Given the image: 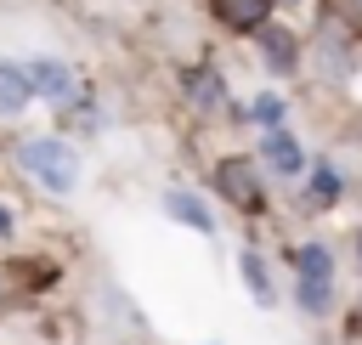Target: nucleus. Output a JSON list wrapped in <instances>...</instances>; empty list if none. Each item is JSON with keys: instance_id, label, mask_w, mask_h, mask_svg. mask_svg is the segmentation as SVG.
<instances>
[{"instance_id": "nucleus-15", "label": "nucleus", "mask_w": 362, "mask_h": 345, "mask_svg": "<svg viewBox=\"0 0 362 345\" xmlns=\"http://www.w3.org/2000/svg\"><path fill=\"white\" fill-rule=\"evenodd\" d=\"M255 119H260V130H272V124H283V96H272V90H260V96H255Z\"/></svg>"}, {"instance_id": "nucleus-14", "label": "nucleus", "mask_w": 362, "mask_h": 345, "mask_svg": "<svg viewBox=\"0 0 362 345\" xmlns=\"http://www.w3.org/2000/svg\"><path fill=\"white\" fill-rule=\"evenodd\" d=\"M328 17H334L351 40H362V0H328Z\"/></svg>"}, {"instance_id": "nucleus-18", "label": "nucleus", "mask_w": 362, "mask_h": 345, "mask_svg": "<svg viewBox=\"0 0 362 345\" xmlns=\"http://www.w3.org/2000/svg\"><path fill=\"white\" fill-rule=\"evenodd\" d=\"M0 294H6V283H0Z\"/></svg>"}, {"instance_id": "nucleus-8", "label": "nucleus", "mask_w": 362, "mask_h": 345, "mask_svg": "<svg viewBox=\"0 0 362 345\" xmlns=\"http://www.w3.org/2000/svg\"><path fill=\"white\" fill-rule=\"evenodd\" d=\"M260 62L272 74H294L300 68V40L288 28H260Z\"/></svg>"}, {"instance_id": "nucleus-11", "label": "nucleus", "mask_w": 362, "mask_h": 345, "mask_svg": "<svg viewBox=\"0 0 362 345\" xmlns=\"http://www.w3.org/2000/svg\"><path fill=\"white\" fill-rule=\"evenodd\" d=\"M294 300L305 317H328L334 311V277H300L294 283Z\"/></svg>"}, {"instance_id": "nucleus-17", "label": "nucleus", "mask_w": 362, "mask_h": 345, "mask_svg": "<svg viewBox=\"0 0 362 345\" xmlns=\"http://www.w3.org/2000/svg\"><path fill=\"white\" fill-rule=\"evenodd\" d=\"M351 249H356V266H362V226H356V238H351Z\"/></svg>"}, {"instance_id": "nucleus-4", "label": "nucleus", "mask_w": 362, "mask_h": 345, "mask_svg": "<svg viewBox=\"0 0 362 345\" xmlns=\"http://www.w3.org/2000/svg\"><path fill=\"white\" fill-rule=\"evenodd\" d=\"M28 79H34V96H45L51 107H68V102H79V79H74V68H68V62H57V57H40V62H28Z\"/></svg>"}, {"instance_id": "nucleus-16", "label": "nucleus", "mask_w": 362, "mask_h": 345, "mask_svg": "<svg viewBox=\"0 0 362 345\" xmlns=\"http://www.w3.org/2000/svg\"><path fill=\"white\" fill-rule=\"evenodd\" d=\"M0 238H11V209L0 204Z\"/></svg>"}, {"instance_id": "nucleus-13", "label": "nucleus", "mask_w": 362, "mask_h": 345, "mask_svg": "<svg viewBox=\"0 0 362 345\" xmlns=\"http://www.w3.org/2000/svg\"><path fill=\"white\" fill-rule=\"evenodd\" d=\"M305 192H311V204H322V209H328V204H339L345 181H339V170H334L328 158H317V170H311V187H305Z\"/></svg>"}, {"instance_id": "nucleus-12", "label": "nucleus", "mask_w": 362, "mask_h": 345, "mask_svg": "<svg viewBox=\"0 0 362 345\" xmlns=\"http://www.w3.org/2000/svg\"><path fill=\"white\" fill-rule=\"evenodd\" d=\"M288 260H294L300 277H334V249H328V243H300Z\"/></svg>"}, {"instance_id": "nucleus-3", "label": "nucleus", "mask_w": 362, "mask_h": 345, "mask_svg": "<svg viewBox=\"0 0 362 345\" xmlns=\"http://www.w3.org/2000/svg\"><path fill=\"white\" fill-rule=\"evenodd\" d=\"M260 158H266V170H272L277 181H294V175H305V153H300V141H294V130H288V124H272V130H260Z\"/></svg>"}, {"instance_id": "nucleus-2", "label": "nucleus", "mask_w": 362, "mask_h": 345, "mask_svg": "<svg viewBox=\"0 0 362 345\" xmlns=\"http://www.w3.org/2000/svg\"><path fill=\"white\" fill-rule=\"evenodd\" d=\"M215 192H221L232 209H243V215H260V209H266V175H260V164L243 158V153H232V158L215 164Z\"/></svg>"}, {"instance_id": "nucleus-1", "label": "nucleus", "mask_w": 362, "mask_h": 345, "mask_svg": "<svg viewBox=\"0 0 362 345\" xmlns=\"http://www.w3.org/2000/svg\"><path fill=\"white\" fill-rule=\"evenodd\" d=\"M17 164H23L28 181H40V187L57 192V198H68V192L79 187V153H74L62 136H28V141L17 147Z\"/></svg>"}, {"instance_id": "nucleus-6", "label": "nucleus", "mask_w": 362, "mask_h": 345, "mask_svg": "<svg viewBox=\"0 0 362 345\" xmlns=\"http://www.w3.org/2000/svg\"><path fill=\"white\" fill-rule=\"evenodd\" d=\"M209 11L226 34H260L272 17V0H209Z\"/></svg>"}, {"instance_id": "nucleus-5", "label": "nucleus", "mask_w": 362, "mask_h": 345, "mask_svg": "<svg viewBox=\"0 0 362 345\" xmlns=\"http://www.w3.org/2000/svg\"><path fill=\"white\" fill-rule=\"evenodd\" d=\"M181 96H187L192 107L215 113V107H226V79H221L209 62H192V68H181Z\"/></svg>"}, {"instance_id": "nucleus-9", "label": "nucleus", "mask_w": 362, "mask_h": 345, "mask_svg": "<svg viewBox=\"0 0 362 345\" xmlns=\"http://www.w3.org/2000/svg\"><path fill=\"white\" fill-rule=\"evenodd\" d=\"M238 277H243V288L255 294V305H272V300H277V283H272V266H266L260 249H243V255H238Z\"/></svg>"}, {"instance_id": "nucleus-7", "label": "nucleus", "mask_w": 362, "mask_h": 345, "mask_svg": "<svg viewBox=\"0 0 362 345\" xmlns=\"http://www.w3.org/2000/svg\"><path fill=\"white\" fill-rule=\"evenodd\" d=\"M34 102V79L23 62H0V119H17Z\"/></svg>"}, {"instance_id": "nucleus-10", "label": "nucleus", "mask_w": 362, "mask_h": 345, "mask_svg": "<svg viewBox=\"0 0 362 345\" xmlns=\"http://www.w3.org/2000/svg\"><path fill=\"white\" fill-rule=\"evenodd\" d=\"M164 215H170V221H181L187 232H204V238L215 232V221H209L204 198H192V192H181V187H175V192H164Z\"/></svg>"}]
</instances>
